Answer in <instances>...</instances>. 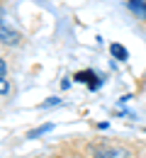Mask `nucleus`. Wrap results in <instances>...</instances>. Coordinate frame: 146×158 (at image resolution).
Returning <instances> with one entry per match:
<instances>
[{"label":"nucleus","instance_id":"nucleus-6","mask_svg":"<svg viewBox=\"0 0 146 158\" xmlns=\"http://www.w3.org/2000/svg\"><path fill=\"white\" fill-rule=\"evenodd\" d=\"M7 93H10V83L5 78H0V95H7Z\"/></svg>","mask_w":146,"mask_h":158},{"label":"nucleus","instance_id":"nucleus-3","mask_svg":"<svg viewBox=\"0 0 146 158\" xmlns=\"http://www.w3.org/2000/svg\"><path fill=\"white\" fill-rule=\"evenodd\" d=\"M127 5L139 20H146V0H127Z\"/></svg>","mask_w":146,"mask_h":158},{"label":"nucleus","instance_id":"nucleus-1","mask_svg":"<svg viewBox=\"0 0 146 158\" xmlns=\"http://www.w3.org/2000/svg\"><path fill=\"white\" fill-rule=\"evenodd\" d=\"M20 39H22L20 32H17L15 27H10V22L0 20V41H2V44H10V46H12V44H17Z\"/></svg>","mask_w":146,"mask_h":158},{"label":"nucleus","instance_id":"nucleus-9","mask_svg":"<svg viewBox=\"0 0 146 158\" xmlns=\"http://www.w3.org/2000/svg\"><path fill=\"white\" fill-rule=\"evenodd\" d=\"M5 73H7V66H5V61L0 59V78H5Z\"/></svg>","mask_w":146,"mask_h":158},{"label":"nucleus","instance_id":"nucleus-7","mask_svg":"<svg viewBox=\"0 0 146 158\" xmlns=\"http://www.w3.org/2000/svg\"><path fill=\"white\" fill-rule=\"evenodd\" d=\"M54 105H61V100H59V98H49V100H44V102H42V107H54Z\"/></svg>","mask_w":146,"mask_h":158},{"label":"nucleus","instance_id":"nucleus-4","mask_svg":"<svg viewBox=\"0 0 146 158\" xmlns=\"http://www.w3.org/2000/svg\"><path fill=\"white\" fill-rule=\"evenodd\" d=\"M110 54H112L117 61H127L129 59V51H127L122 44H110Z\"/></svg>","mask_w":146,"mask_h":158},{"label":"nucleus","instance_id":"nucleus-5","mask_svg":"<svg viewBox=\"0 0 146 158\" xmlns=\"http://www.w3.org/2000/svg\"><path fill=\"white\" fill-rule=\"evenodd\" d=\"M46 131H54V124H44V127H39V129H32L27 136L29 139H39L42 134H46Z\"/></svg>","mask_w":146,"mask_h":158},{"label":"nucleus","instance_id":"nucleus-2","mask_svg":"<svg viewBox=\"0 0 146 158\" xmlns=\"http://www.w3.org/2000/svg\"><path fill=\"white\" fill-rule=\"evenodd\" d=\"M93 153L98 158H129L127 148H117V146H95Z\"/></svg>","mask_w":146,"mask_h":158},{"label":"nucleus","instance_id":"nucleus-8","mask_svg":"<svg viewBox=\"0 0 146 158\" xmlns=\"http://www.w3.org/2000/svg\"><path fill=\"white\" fill-rule=\"evenodd\" d=\"M88 78H93V73H78V76H76V80H88ZM95 85H98V83H93L90 88H95Z\"/></svg>","mask_w":146,"mask_h":158}]
</instances>
